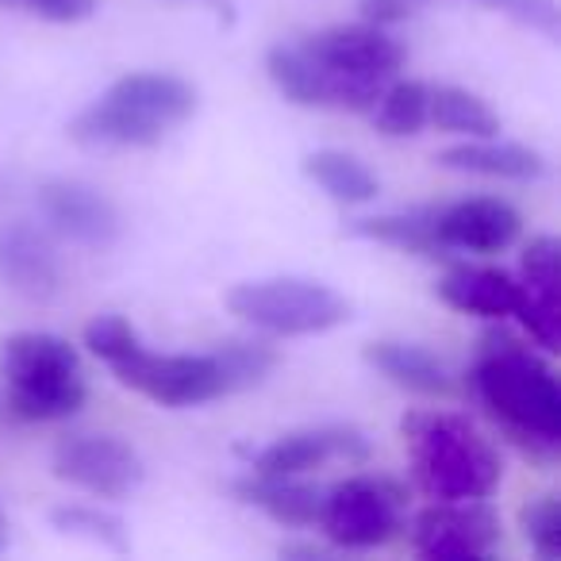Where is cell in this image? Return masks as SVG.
I'll return each instance as SVG.
<instances>
[{
  "label": "cell",
  "instance_id": "6da1fadb",
  "mask_svg": "<svg viewBox=\"0 0 561 561\" xmlns=\"http://www.w3.org/2000/svg\"><path fill=\"white\" fill-rule=\"evenodd\" d=\"M473 389L484 412L535 458L561 443V389L553 369L512 335H489L473 362Z\"/></svg>",
  "mask_w": 561,
  "mask_h": 561
},
{
  "label": "cell",
  "instance_id": "7a4b0ae2",
  "mask_svg": "<svg viewBox=\"0 0 561 561\" xmlns=\"http://www.w3.org/2000/svg\"><path fill=\"white\" fill-rule=\"evenodd\" d=\"M196 112V89L178 73H127L70 124L81 147H154Z\"/></svg>",
  "mask_w": 561,
  "mask_h": 561
},
{
  "label": "cell",
  "instance_id": "3957f363",
  "mask_svg": "<svg viewBox=\"0 0 561 561\" xmlns=\"http://www.w3.org/2000/svg\"><path fill=\"white\" fill-rule=\"evenodd\" d=\"M420 484L435 500H484L500 484V458L461 415L412 412L400 423Z\"/></svg>",
  "mask_w": 561,
  "mask_h": 561
},
{
  "label": "cell",
  "instance_id": "277c9868",
  "mask_svg": "<svg viewBox=\"0 0 561 561\" xmlns=\"http://www.w3.org/2000/svg\"><path fill=\"white\" fill-rule=\"evenodd\" d=\"M0 377L9 385V412L27 423L70 420L85 404L81 358L66 339L24 331L0 343Z\"/></svg>",
  "mask_w": 561,
  "mask_h": 561
},
{
  "label": "cell",
  "instance_id": "5b68a950",
  "mask_svg": "<svg viewBox=\"0 0 561 561\" xmlns=\"http://www.w3.org/2000/svg\"><path fill=\"white\" fill-rule=\"evenodd\" d=\"M300 47L323 66L331 81V108L369 112L385 93L397 70L404 66V47L377 24L358 27H328L308 35Z\"/></svg>",
  "mask_w": 561,
  "mask_h": 561
},
{
  "label": "cell",
  "instance_id": "8992f818",
  "mask_svg": "<svg viewBox=\"0 0 561 561\" xmlns=\"http://www.w3.org/2000/svg\"><path fill=\"white\" fill-rule=\"evenodd\" d=\"M227 308L242 323L265 335H323L351 320V300L331 285L308 277H262L242 280L227 293Z\"/></svg>",
  "mask_w": 561,
  "mask_h": 561
},
{
  "label": "cell",
  "instance_id": "52a82bcc",
  "mask_svg": "<svg viewBox=\"0 0 561 561\" xmlns=\"http://www.w3.org/2000/svg\"><path fill=\"white\" fill-rule=\"evenodd\" d=\"M108 366L119 377V385L165 408H193L227 397L216 354H154L135 339Z\"/></svg>",
  "mask_w": 561,
  "mask_h": 561
},
{
  "label": "cell",
  "instance_id": "ba28073f",
  "mask_svg": "<svg viewBox=\"0 0 561 561\" xmlns=\"http://www.w3.org/2000/svg\"><path fill=\"white\" fill-rule=\"evenodd\" d=\"M404 492L389 477H351L323 496L320 527L343 550H374L400 535Z\"/></svg>",
  "mask_w": 561,
  "mask_h": 561
},
{
  "label": "cell",
  "instance_id": "9c48e42d",
  "mask_svg": "<svg viewBox=\"0 0 561 561\" xmlns=\"http://www.w3.org/2000/svg\"><path fill=\"white\" fill-rule=\"evenodd\" d=\"M55 477L101 500H124L142 484V458L116 435H73L55 446Z\"/></svg>",
  "mask_w": 561,
  "mask_h": 561
},
{
  "label": "cell",
  "instance_id": "30bf717a",
  "mask_svg": "<svg viewBox=\"0 0 561 561\" xmlns=\"http://www.w3.org/2000/svg\"><path fill=\"white\" fill-rule=\"evenodd\" d=\"M412 542L423 558H481L500 542V519L484 500H446L415 515Z\"/></svg>",
  "mask_w": 561,
  "mask_h": 561
},
{
  "label": "cell",
  "instance_id": "8fae6325",
  "mask_svg": "<svg viewBox=\"0 0 561 561\" xmlns=\"http://www.w3.org/2000/svg\"><path fill=\"white\" fill-rule=\"evenodd\" d=\"M39 211L62 239L78 242V247H112L119 234L116 204L85 181H47L39 188Z\"/></svg>",
  "mask_w": 561,
  "mask_h": 561
},
{
  "label": "cell",
  "instance_id": "7c38bea8",
  "mask_svg": "<svg viewBox=\"0 0 561 561\" xmlns=\"http://www.w3.org/2000/svg\"><path fill=\"white\" fill-rule=\"evenodd\" d=\"M369 438L354 427H312L293 431L277 438L254 458L250 473H273V477H300L308 469H320L328 461H366Z\"/></svg>",
  "mask_w": 561,
  "mask_h": 561
},
{
  "label": "cell",
  "instance_id": "4fadbf2b",
  "mask_svg": "<svg viewBox=\"0 0 561 561\" xmlns=\"http://www.w3.org/2000/svg\"><path fill=\"white\" fill-rule=\"evenodd\" d=\"M519 211L496 196H469L450 208H435V231L446 250L496 254L519 239Z\"/></svg>",
  "mask_w": 561,
  "mask_h": 561
},
{
  "label": "cell",
  "instance_id": "5bb4252c",
  "mask_svg": "<svg viewBox=\"0 0 561 561\" xmlns=\"http://www.w3.org/2000/svg\"><path fill=\"white\" fill-rule=\"evenodd\" d=\"M558 239L538 234L523 250V280H519V323L530 331L542 351H558Z\"/></svg>",
  "mask_w": 561,
  "mask_h": 561
},
{
  "label": "cell",
  "instance_id": "9a60e30c",
  "mask_svg": "<svg viewBox=\"0 0 561 561\" xmlns=\"http://www.w3.org/2000/svg\"><path fill=\"white\" fill-rule=\"evenodd\" d=\"M0 285L27 300H50L62 289V265L47 234L27 224L0 227Z\"/></svg>",
  "mask_w": 561,
  "mask_h": 561
},
{
  "label": "cell",
  "instance_id": "2e32d148",
  "mask_svg": "<svg viewBox=\"0 0 561 561\" xmlns=\"http://www.w3.org/2000/svg\"><path fill=\"white\" fill-rule=\"evenodd\" d=\"M438 297L466 316L504 320L519 308V280H512L504 270H489V265H458L443 277Z\"/></svg>",
  "mask_w": 561,
  "mask_h": 561
},
{
  "label": "cell",
  "instance_id": "e0dca14e",
  "mask_svg": "<svg viewBox=\"0 0 561 561\" xmlns=\"http://www.w3.org/2000/svg\"><path fill=\"white\" fill-rule=\"evenodd\" d=\"M234 492H239V500L262 507L265 515H273L277 523H289V527H312V523H320L323 496H328L316 484H305L297 477H273V473L242 477V481H234Z\"/></svg>",
  "mask_w": 561,
  "mask_h": 561
},
{
  "label": "cell",
  "instance_id": "ac0fdd59",
  "mask_svg": "<svg viewBox=\"0 0 561 561\" xmlns=\"http://www.w3.org/2000/svg\"><path fill=\"white\" fill-rule=\"evenodd\" d=\"M366 362L381 377H389L392 385H400V389H408V392H420V397H446V392L454 389L446 366L427 346L385 339V343L366 346Z\"/></svg>",
  "mask_w": 561,
  "mask_h": 561
},
{
  "label": "cell",
  "instance_id": "d6986e66",
  "mask_svg": "<svg viewBox=\"0 0 561 561\" xmlns=\"http://www.w3.org/2000/svg\"><path fill=\"white\" fill-rule=\"evenodd\" d=\"M446 170L458 173H481V178H504V181H538L546 173V158L519 142H496V139H473L466 147H450L438 154Z\"/></svg>",
  "mask_w": 561,
  "mask_h": 561
},
{
  "label": "cell",
  "instance_id": "ffe728a7",
  "mask_svg": "<svg viewBox=\"0 0 561 561\" xmlns=\"http://www.w3.org/2000/svg\"><path fill=\"white\" fill-rule=\"evenodd\" d=\"M265 70L270 81L289 96L293 104H305V108H331V81L323 73V66L308 55L300 43H280L265 55Z\"/></svg>",
  "mask_w": 561,
  "mask_h": 561
},
{
  "label": "cell",
  "instance_id": "44dd1931",
  "mask_svg": "<svg viewBox=\"0 0 561 561\" xmlns=\"http://www.w3.org/2000/svg\"><path fill=\"white\" fill-rule=\"evenodd\" d=\"M305 173L339 204H369L381 193V181L366 162L343 150H316L305 158Z\"/></svg>",
  "mask_w": 561,
  "mask_h": 561
},
{
  "label": "cell",
  "instance_id": "7402d4cb",
  "mask_svg": "<svg viewBox=\"0 0 561 561\" xmlns=\"http://www.w3.org/2000/svg\"><path fill=\"white\" fill-rule=\"evenodd\" d=\"M354 234H366V239L408 250V254H423V257L446 254V247L438 242V231H435V208L404 211V216L362 219V224H354Z\"/></svg>",
  "mask_w": 561,
  "mask_h": 561
},
{
  "label": "cell",
  "instance_id": "603a6c76",
  "mask_svg": "<svg viewBox=\"0 0 561 561\" xmlns=\"http://www.w3.org/2000/svg\"><path fill=\"white\" fill-rule=\"evenodd\" d=\"M374 124L392 139L420 135L431 124V89L423 81H397V85L389 81L374 104Z\"/></svg>",
  "mask_w": 561,
  "mask_h": 561
},
{
  "label": "cell",
  "instance_id": "cb8c5ba5",
  "mask_svg": "<svg viewBox=\"0 0 561 561\" xmlns=\"http://www.w3.org/2000/svg\"><path fill=\"white\" fill-rule=\"evenodd\" d=\"M431 119L443 131L466 135V139H496L500 135V116L469 89H435L431 93Z\"/></svg>",
  "mask_w": 561,
  "mask_h": 561
},
{
  "label": "cell",
  "instance_id": "d4e9b609",
  "mask_svg": "<svg viewBox=\"0 0 561 561\" xmlns=\"http://www.w3.org/2000/svg\"><path fill=\"white\" fill-rule=\"evenodd\" d=\"M224 369V381H227V392H242V389H254L262 385L265 377L273 374L277 366V354L262 343H247V339H231L224 343L219 351H211Z\"/></svg>",
  "mask_w": 561,
  "mask_h": 561
},
{
  "label": "cell",
  "instance_id": "484cf974",
  "mask_svg": "<svg viewBox=\"0 0 561 561\" xmlns=\"http://www.w3.org/2000/svg\"><path fill=\"white\" fill-rule=\"evenodd\" d=\"M50 523L66 535H78V538H89V542L104 546V550H116L124 553L127 550V535H124V523L112 519V515L96 512V507H55L50 512Z\"/></svg>",
  "mask_w": 561,
  "mask_h": 561
},
{
  "label": "cell",
  "instance_id": "4316f807",
  "mask_svg": "<svg viewBox=\"0 0 561 561\" xmlns=\"http://www.w3.org/2000/svg\"><path fill=\"white\" fill-rule=\"evenodd\" d=\"M523 535L542 558H561V504L558 496H542L523 507Z\"/></svg>",
  "mask_w": 561,
  "mask_h": 561
},
{
  "label": "cell",
  "instance_id": "83f0119b",
  "mask_svg": "<svg viewBox=\"0 0 561 561\" xmlns=\"http://www.w3.org/2000/svg\"><path fill=\"white\" fill-rule=\"evenodd\" d=\"M481 4H489V9H496V12H504V16L519 20V24L535 27V32L550 35V39H558V32H561L558 0H481Z\"/></svg>",
  "mask_w": 561,
  "mask_h": 561
},
{
  "label": "cell",
  "instance_id": "f1b7e54d",
  "mask_svg": "<svg viewBox=\"0 0 561 561\" xmlns=\"http://www.w3.org/2000/svg\"><path fill=\"white\" fill-rule=\"evenodd\" d=\"M135 339L139 335H135V328L124 320V316H96V320L85 328V346L101 362H112L116 354H124Z\"/></svg>",
  "mask_w": 561,
  "mask_h": 561
},
{
  "label": "cell",
  "instance_id": "f546056e",
  "mask_svg": "<svg viewBox=\"0 0 561 561\" xmlns=\"http://www.w3.org/2000/svg\"><path fill=\"white\" fill-rule=\"evenodd\" d=\"M24 4L50 24H78V20L93 16L96 9V0H24Z\"/></svg>",
  "mask_w": 561,
  "mask_h": 561
},
{
  "label": "cell",
  "instance_id": "4dcf8cb0",
  "mask_svg": "<svg viewBox=\"0 0 561 561\" xmlns=\"http://www.w3.org/2000/svg\"><path fill=\"white\" fill-rule=\"evenodd\" d=\"M358 4L369 24H400V20L427 9L431 0H358Z\"/></svg>",
  "mask_w": 561,
  "mask_h": 561
},
{
  "label": "cell",
  "instance_id": "1f68e13d",
  "mask_svg": "<svg viewBox=\"0 0 561 561\" xmlns=\"http://www.w3.org/2000/svg\"><path fill=\"white\" fill-rule=\"evenodd\" d=\"M280 553H285V558H323V546H280Z\"/></svg>",
  "mask_w": 561,
  "mask_h": 561
},
{
  "label": "cell",
  "instance_id": "d6a6232c",
  "mask_svg": "<svg viewBox=\"0 0 561 561\" xmlns=\"http://www.w3.org/2000/svg\"><path fill=\"white\" fill-rule=\"evenodd\" d=\"M0 550H4V530H0Z\"/></svg>",
  "mask_w": 561,
  "mask_h": 561
}]
</instances>
